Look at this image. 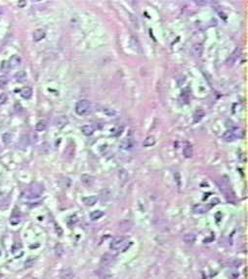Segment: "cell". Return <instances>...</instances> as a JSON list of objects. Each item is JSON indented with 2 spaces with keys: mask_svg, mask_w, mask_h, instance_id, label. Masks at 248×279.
<instances>
[{
  "mask_svg": "<svg viewBox=\"0 0 248 279\" xmlns=\"http://www.w3.org/2000/svg\"><path fill=\"white\" fill-rule=\"evenodd\" d=\"M183 155L186 158H191L193 156V147L189 143H186L185 147L183 148Z\"/></svg>",
  "mask_w": 248,
  "mask_h": 279,
  "instance_id": "cell-10",
  "label": "cell"
},
{
  "mask_svg": "<svg viewBox=\"0 0 248 279\" xmlns=\"http://www.w3.org/2000/svg\"><path fill=\"white\" fill-rule=\"evenodd\" d=\"M132 225H133V224L130 221H122L119 224V228L122 231H128L129 229L132 228Z\"/></svg>",
  "mask_w": 248,
  "mask_h": 279,
  "instance_id": "cell-17",
  "label": "cell"
},
{
  "mask_svg": "<svg viewBox=\"0 0 248 279\" xmlns=\"http://www.w3.org/2000/svg\"><path fill=\"white\" fill-rule=\"evenodd\" d=\"M97 201H98V197L97 196H88V197L83 198V202L87 206H92Z\"/></svg>",
  "mask_w": 248,
  "mask_h": 279,
  "instance_id": "cell-20",
  "label": "cell"
},
{
  "mask_svg": "<svg viewBox=\"0 0 248 279\" xmlns=\"http://www.w3.org/2000/svg\"><path fill=\"white\" fill-rule=\"evenodd\" d=\"M240 54H241V51H240V49L239 48H235V49L233 51V53L231 54V55L229 56V58L227 59V61H226V64L228 67H231V66H234L235 64V63L238 60V58H239V56H240Z\"/></svg>",
  "mask_w": 248,
  "mask_h": 279,
  "instance_id": "cell-5",
  "label": "cell"
},
{
  "mask_svg": "<svg viewBox=\"0 0 248 279\" xmlns=\"http://www.w3.org/2000/svg\"><path fill=\"white\" fill-rule=\"evenodd\" d=\"M2 140H3V143L6 144V146H8V144L12 141V134L11 133H4L3 136H2Z\"/></svg>",
  "mask_w": 248,
  "mask_h": 279,
  "instance_id": "cell-27",
  "label": "cell"
},
{
  "mask_svg": "<svg viewBox=\"0 0 248 279\" xmlns=\"http://www.w3.org/2000/svg\"><path fill=\"white\" fill-rule=\"evenodd\" d=\"M243 136H244L243 131L240 130L238 128H235V129H231V130H228L227 132H225V134L223 135V139L226 142H233L237 139H241Z\"/></svg>",
  "mask_w": 248,
  "mask_h": 279,
  "instance_id": "cell-2",
  "label": "cell"
},
{
  "mask_svg": "<svg viewBox=\"0 0 248 279\" xmlns=\"http://www.w3.org/2000/svg\"><path fill=\"white\" fill-rule=\"evenodd\" d=\"M104 216V212L100 211V210H96L90 214V218L92 221H96V220H99L100 218H102Z\"/></svg>",
  "mask_w": 248,
  "mask_h": 279,
  "instance_id": "cell-26",
  "label": "cell"
},
{
  "mask_svg": "<svg viewBox=\"0 0 248 279\" xmlns=\"http://www.w3.org/2000/svg\"><path fill=\"white\" fill-rule=\"evenodd\" d=\"M81 132L85 136H91L95 132V127L93 125H84L81 128Z\"/></svg>",
  "mask_w": 248,
  "mask_h": 279,
  "instance_id": "cell-11",
  "label": "cell"
},
{
  "mask_svg": "<svg viewBox=\"0 0 248 279\" xmlns=\"http://www.w3.org/2000/svg\"><path fill=\"white\" fill-rule=\"evenodd\" d=\"M155 143H156V140H155V138L154 136H149V137H147V138L144 140V142H143V146H144V147H152V146H155Z\"/></svg>",
  "mask_w": 248,
  "mask_h": 279,
  "instance_id": "cell-15",
  "label": "cell"
},
{
  "mask_svg": "<svg viewBox=\"0 0 248 279\" xmlns=\"http://www.w3.org/2000/svg\"><path fill=\"white\" fill-rule=\"evenodd\" d=\"M119 178H120V180H127V172H126L125 170H120L119 171Z\"/></svg>",
  "mask_w": 248,
  "mask_h": 279,
  "instance_id": "cell-30",
  "label": "cell"
},
{
  "mask_svg": "<svg viewBox=\"0 0 248 279\" xmlns=\"http://www.w3.org/2000/svg\"><path fill=\"white\" fill-rule=\"evenodd\" d=\"M14 77H15V79L17 80L18 82H23V81H25V78H26V73L24 71H18L17 73L15 74Z\"/></svg>",
  "mask_w": 248,
  "mask_h": 279,
  "instance_id": "cell-24",
  "label": "cell"
},
{
  "mask_svg": "<svg viewBox=\"0 0 248 279\" xmlns=\"http://www.w3.org/2000/svg\"><path fill=\"white\" fill-rule=\"evenodd\" d=\"M192 53L194 57L200 58L203 54V46L200 43H194L192 46Z\"/></svg>",
  "mask_w": 248,
  "mask_h": 279,
  "instance_id": "cell-7",
  "label": "cell"
},
{
  "mask_svg": "<svg viewBox=\"0 0 248 279\" xmlns=\"http://www.w3.org/2000/svg\"><path fill=\"white\" fill-rule=\"evenodd\" d=\"M21 62H22V60H21L20 56L13 55L11 58H10V60L8 62V66H9L10 68H16L21 64Z\"/></svg>",
  "mask_w": 248,
  "mask_h": 279,
  "instance_id": "cell-8",
  "label": "cell"
},
{
  "mask_svg": "<svg viewBox=\"0 0 248 279\" xmlns=\"http://www.w3.org/2000/svg\"><path fill=\"white\" fill-rule=\"evenodd\" d=\"M132 147H133V142H132V140H130V139H126L120 143V148H122V149H130Z\"/></svg>",
  "mask_w": 248,
  "mask_h": 279,
  "instance_id": "cell-23",
  "label": "cell"
},
{
  "mask_svg": "<svg viewBox=\"0 0 248 279\" xmlns=\"http://www.w3.org/2000/svg\"><path fill=\"white\" fill-rule=\"evenodd\" d=\"M60 277L62 279H72L74 277V272L71 268H66V269H63L60 272Z\"/></svg>",
  "mask_w": 248,
  "mask_h": 279,
  "instance_id": "cell-9",
  "label": "cell"
},
{
  "mask_svg": "<svg viewBox=\"0 0 248 279\" xmlns=\"http://www.w3.org/2000/svg\"><path fill=\"white\" fill-rule=\"evenodd\" d=\"M209 207H204V206H201V205H197L196 207L193 208V211L196 213H203V212H206L208 210Z\"/></svg>",
  "mask_w": 248,
  "mask_h": 279,
  "instance_id": "cell-29",
  "label": "cell"
},
{
  "mask_svg": "<svg viewBox=\"0 0 248 279\" xmlns=\"http://www.w3.org/2000/svg\"><path fill=\"white\" fill-rule=\"evenodd\" d=\"M29 138L28 135H25V136H22V137H21L20 141H19V143H18V146H19L20 148L25 149V148H26V147L29 146Z\"/></svg>",
  "mask_w": 248,
  "mask_h": 279,
  "instance_id": "cell-12",
  "label": "cell"
},
{
  "mask_svg": "<svg viewBox=\"0 0 248 279\" xmlns=\"http://www.w3.org/2000/svg\"><path fill=\"white\" fill-rule=\"evenodd\" d=\"M81 182H83L85 185H91L94 182V178L91 177L90 175H82L81 176Z\"/></svg>",
  "mask_w": 248,
  "mask_h": 279,
  "instance_id": "cell-22",
  "label": "cell"
},
{
  "mask_svg": "<svg viewBox=\"0 0 248 279\" xmlns=\"http://www.w3.org/2000/svg\"><path fill=\"white\" fill-rule=\"evenodd\" d=\"M126 243H129V241H127L123 237H116L112 241V243H110V248L114 251H118L120 249L125 250L129 246V245H126Z\"/></svg>",
  "mask_w": 248,
  "mask_h": 279,
  "instance_id": "cell-4",
  "label": "cell"
},
{
  "mask_svg": "<svg viewBox=\"0 0 248 279\" xmlns=\"http://www.w3.org/2000/svg\"><path fill=\"white\" fill-rule=\"evenodd\" d=\"M196 234H193V233H187V234H185V235H184L183 240H184V242H185V243L191 244V243H193V242H194V240H196Z\"/></svg>",
  "mask_w": 248,
  "mask_h": 279,
  "instance_id": "cell-21",
  "label": "cell"
},
{
  "mask_svg": "<svg viewBox=\"0 0 248 279\" xmlns=\"http://www.w3.org/2000/svg\"><path fill=\"white\" fill-rule=\"evenodd\" d=\"M2 13H3V9H2V7H1V6H0V15H1Z\"/></svg>",
  "mask_w": 248,
  "mask_h": 279,
  "instance_id": "cell-35",
  "label": "cell"
},
{
  "mask_svg": "<svg viewBox=\"0 0 248 279\" xmlns=\"http://www.w3.org/2000/svg\"><path fill=\"white\" fill-rule=\"evenodd\" d=\"M102 111L109 117H115L117 115V111L114 109H110V107H102Z\"/></svg>",
  "mask_w": 248,
  "mask_h": 279,
  "instance_id": "cell-18",
  "label": "cell"
},
{
  "mask_svg": "<svg viewBox=\"0 0 248 279\" xmlns=\"http://www.w3.org/2000/svg\"><path fill=\"white\" fill-rule=\"evenodd\" d=\"M21 96L23 97L24 99H29L31 96H32V89L30 87H25L21 90Z\"/></svg>",
  "mask_w": 248,
  "mask_h": 279,
  "instance_id": "cell-16",
  "label": "cell"
},
{
  "mask_svg": "<svg viewBox=\"0 0 248 279\" xmlns=\"http://www.w3.org/2000/svg\"><path fill=\"white\" fill-rule=\"evenodd\" d=\"M129 18H130V20H131L132 25H133L135 26V28L138 29V28H139V21H138V19H137L136 16L133 15V14H129Z\"/></svg>",
  "mask_w": 248,
  "mask_h": 279,
  "instance_id": "cell-28",
  "label": "cell"
},
{
  "mask_svg": "<svg viewBox=\"0 0 248 279\" xmlns=\"http://www.w3.org/2000/svg\"><path fill=\"white\" fill-rule=\"evenodd\" d=\"M196 3L197 5H205L207 2H206V1H196Z\"/></svg>",
  "mask_w": 248,
  "mask_h": 279,
  "instance_id": "cell-34",
  "label": "cell"
},
{
  "mask_svg": "<svg viewBox=\"0 0 248 279\" xmlns=\"http://www.w3.org/2000/svg\"><path fill=\"white\" fill-rule=\"evenodd\" d=\"M25 4H26L25 1H19V2H18L19 7H21V8H22V7H25Z\"/></svg>",
  "mask_w": 248,
  "mask_h": 279,
  "instance_id": "cell-33",
  "label": "cell"
},
{
  "mask_svg": "<svg viewBox=\"0 0 248 279\" xmlns=\"http://www.w3.org/2000/svg\"><path fill=\"white\" fill-rule=\"evenodd\" d=\"M6 82H7V79L5 76H2L0 78V84H6Z\"/></svg>",
  "mask_w": 248,
  "mask_h": 279,
  "instance_id": "cell-32",
  "label": "cell"
},
{
  "mask_svg": "<svg viewBox=\"0 0 248 279\" xmlns=\"http://www.w3.org/2000/svg\"><path fill=\"white\" fill-rule=\"evenodd\" d=\"M7 99H8V97H7V95L5 94V93L0 94V105H3V104L6 103Z\"/></svg>",
  "mask_w": 248,
  "mask_h": 279,
  "instance_id": "cell-31",
  "label": "cell"
},
{
  "mask_svg": "<svg viewBox=\"0 0 248 279\" xmlns=\"http://www.w3.org/2000/svg\"><path fill=\"white\" fill-rule=\"evenodd\" d=\"M67 124H68V119L66 115H59V116H56L54 118V125L59 128V129H62L64 128Z\"/></svg>",
  "mask_w": 248,
  "mask_h": 279,
  "instance_id": "cell-6",
  "label": "cell"
},
{
  "mask_svg": "<svg viewBox=\"0 0 248 279\" xmlns=\"http://www.w3.org/2000/svg\"><path fill=\"white\" fill-rule=\"evenodd\" d=\"M45 35H46V33H45V31L43 29H36V30L33 31V40L36 41V42L40 41V40H42L44 38Z\"/></svg>",
  "mask_w": 248,
  "mask_h": 279,
  "instance_id": "cell-14",
  "label": "cell"
},
{
  "mask_svg": "<svg viewBox=\"0 0 248 279\" xmlns=\"http://www.w3.org/2000/svg\"><path fill=\"white\" fill-rule=\"evenodd\" d=\"M113 262V256L110 254H105L101 259V264L103 266H109Z\"/></svg>",
  "mask_w": 248,
  "mask_h": 279,
  "instance_id": "cell-13",
  "label": "cell"
},
{
  "mask_svg": "<svg viewBox=\"0 0 248 279\" xmlns=\"http://www.w3.org/2000/svg\"><path fill=\"white\" fill-rule=\"evenodd\" d=\"M46 127H47V122L45 120H40V121H38L37 123H36L35 130L37 132H42V131L45 130Z\"/></svg>",
  "mask_w": 248,
  "mask_h": 279,
  "instance_id": "cell-25",
  "label": "cell"
},
{
  "mask_svg": "<svg viewBox=\"0 0 248 279\" xmlns=\"http://www.w3.org/2000/svg\"><path fill=\"white\" fill-rule=\"evenodd\" d=\"M91 104L88 100H81L79 101L75 105V112L78 115H84L90 109Z\"/></svg>",
  "mask_w": 248,
  "mask_h": 279,
  "instance_id": "cell-3",
  "label": "cell"
},
{
  "mask_svg": "<svg viewBox=\"0 0 248 279\" xmlns=\"http://www.w3.org/2000/svg\"><path fill=\"white\" fill-rule=\"evenodd\" d=\"M204 115H205V112L202 109H197L193 114V122L194 123L199 122L204 117Z\"/></svg>",
  "mask_w": 248,
  "mask_h": 279,
  "instance_id": "cell-19",
  "label": "cell"
},
{
  "mask_svg": "<svg viewBox=\"0 0 248 279\" xmlns=\"http://www.w3.org/2000/svg\"><path fill=\"white\" fill-rule=\"evenodd\" d=\"M43 191V186L38 184H34L32 185H30L28 189L25 192V197L28 199H37L42 194Z\"/></svg>",
  "mask_w": 248,
  "mask_h": 279,
  "instance_id": "cell-1",
  "label": "cell"
}]
</instances>
